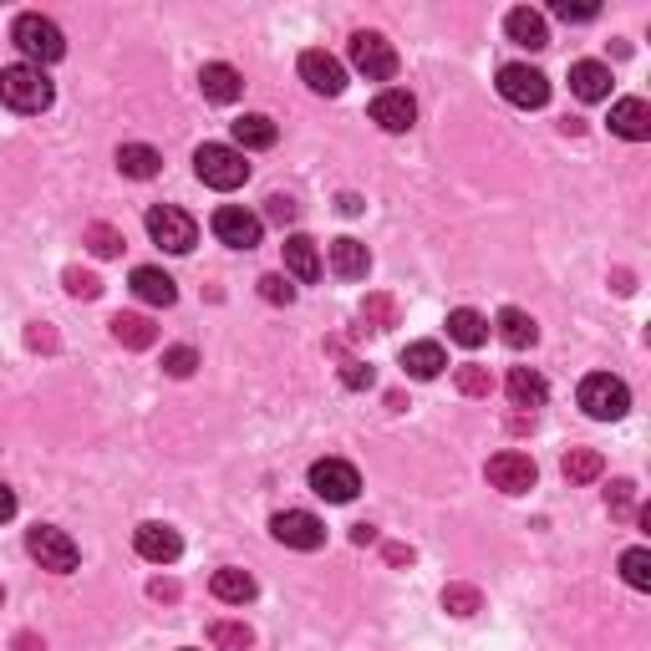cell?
<instances>
[{
	"mask_svg": "<svg viewBox=\"0 0 651 651\" xmlns=\"http://www.w3.org/2000/svg\"><path fill=\"white\" fill-rule=\"evenodd\" d=\"M16 651H46L37 637H16Z\"/></svg>",
	"mask_w": 651,
	"mask_h": 651,
	"instance_id": "obj_51",
	"label": "cell"
},
{
	"mask_svg": "<svg viewBox=\"0 0 651 651\" xmlns=\"http://www.w3.org/2000/svg\"><path fill=\"white\" fill-rule=\"evenodd\" d=\"M301 76H306V87L321 92V97H341V87H347L341 62H337V56H326V51H306V56H301Z\"/></svg>",
	"mask_w": 651,
	"mask_h": 651,
	"instance_id": "obj_14",
	"label": "cell"
},
{
	"mask_svg": "<svg viewBox=\"0 0 651 651\" xmlns=\"http://www.w3.org/2000/svg\"><path fill=\"white\" fill-rule=\"evenodd\" d=\"M341 214H362V199H356V194H341Z\"/></svg>",
	"mask_w": 651,
	"mask_h": 651,
	"instance_id": "obj_50",
	"label": "cell"
},
{
	"mask_svg": "<svg viewBox=\"0 0 651 651\" xmlns=\"http://www.w3.org/2000/svg\"><path fill=\"white\" fill-rule=\"evenodd\" d=\"M372 123L382 127V133H407V127L417 123V102L407 97V92H376V102H372Z\"/></svg>",
	"mask_w": 651,
	"mask_h": 651,
	"instance_id": "obj_13",
	"label": "cell"
},
{
	"mask_svg": "<svg viewBox=\"0 0 651 651\" xmlns=\"http://www.w3.org/2000/svg\"><path fill=\"white\" fill-rule=\"evenodd\" d=\"M153 596H158V601H178V586L174 580H153Z\"/></svg>",
	"mask_w": 651,
	"mask_h": 651,
	"instance_id": "obj_47",
	"label": "cell"
},
{
	"mask_svg": "<svg viewBox=\"0 0 651 651\" xmlns=\"http://www.w3.org/2000/svg\"><path fill=\"white\" fill-rule=\"evenodd\" d=\"M448 337L458 341V347H484L488 341V321L478 311H468V306H458V311H448Z\"/></svg>",
	"mask_w": 651,
	"mask_h": 651,
	"instance_id": "obj_28",
	"label": "cell"
},
{
	"mask_svg": "<svg viewBox=\"0 0 651 651\" xmlns=\"http://www.w3.org/2000/svg\"><path fill=\"white\" fill-rule=\"evenodd\" d=\"M560 468H565V478H570V484H596V478L606 474V458L596 448H570Z\"/></svg>",
	"mask_w": 651,
	"mask_h": 651,
	"instance_id": "obj_31",
	"label": "cell"
},
{
	"mask_svg": "<svg viewBox=\"0 0 651 651\" xmlns=\"http://www.w3.org/2000/svg\"><path fill=\"white\" fill-rule=\"evenodd\" d=\"M87 250L97 255V260H113V255L123 250V235H117L113 225H87Z\"/></svg>",
	"mask_w": 651,
	"mask_h": 651,
	"instance_id": "obj_36",
	"label": "cell"
},
{
	"mask_svg": "<svg viewBox=\"0 0 651 651\" xmlns=\"http://www.w3.org/2000/svg\"><path fill=\"white\" fill-rule=\"evenodd\" d=\"M504 31H509V41H519V46L539 51V46H550V31H545V16L529 11V6H519V11L504 16Z\"/></svg>",
	"mask_w": 651,
	"mask_h": 651,
	"instance_id": "obj_21",
	"label": "cell"
},
{
	"mask_svg": "<svg viewBox=\"0 0 651 651\" xmlns=\"http://www.w3.org/2000/svg\"><path fill=\"white\" fill-rule=\"evenodd\" d=\"M62 280H66V290H72L76 301H97V296H102V280L92 276V270H76V265H72Z\"/></svg>",
	"mask_w": 651,
	"mask_h": 651,
	"instance_id": "obj_38",
	"label": "cell"
},
{
	"mask_svg": "<svg viewBox=\"0 0 651 651\" xmlns=\"http://www.w3.org/2000/svg\"><path fill=\"white\" fill-rule=\"evenodd\" d=\"M133 296L148 306H174L178 286H174V276H163L158 265H138V270H133Z\"/></svg>",
	"mask_w": 651,
	"mask_h": 651,
	"instance_id": "obj_19",
	"label": "cell"
},
{
	"mask_svg": "<svg viewBox=\"0 0 651 651\" xmlns=\"http://www.w3.org/2000/svg\"><path fill=\"white\" fill-rule=\"evenodd\" d=\"M286 270L301 280V286L321 280V250H316V239H306V235H290L286 239Z\"/></svg>",
	"mask_w": 651,
	"mask_h": 651,
	"instance_id": "obj_22",
	"label": "cell"
},
{
	"mask_svg": "<svg viewBox=\"0 0 651 651\" xmlns=\"http://www.w3.org/2000/svg\"><path fill=\"white\" fill-rule=\"evenodd\" d=\"M341 382H347V388H372V366L366 362H341Z\"/></svg>",
	"mask_w": 651,
	"mask_h": 651,
	"instance_id": "obj_43",
	"label": "cell"
},
{
	"mask_svg": "<svg viewBox=\"0 0 651 651\" xmlns=\"http://www.w3.org/2000/svg\"><path fill=\"white\" fill-rule=\"evenodd\" d=\"M580 407H586L596 423H616V417H627L631 392H627V382H621V376L590 372L586 382H580Z\"/></svg>",
	"mask_w": 651,
	"mask_h": 651,
	"instance_id": "obj_4",
	"label": "cell"
},
{
	"mask_svg": "<svg viewBox=\"0 0 651 651\" xmlns=\"http://www.w3.org/2000/svg\"><path fill=\"white\" fill-rule=\"evenodd\" d=\"M194 174H199L209 188L229 194V188H239L245 178H250V163H245L239 148H229V143H204V148L194 153Z\"/></svg>",
	"mask_w": 651,
	"mask_h": 651,
	"instance_id": "obj_3",
	"label": "cell"
},
{
	"mask_svg": "<svg viewBox=\"0 0 651 651\" xmlns=\"http://www.w3.org/2000/svg\"><path fill=\"white\" fill-rule=\"evenodd\" d=\"M631 499H637V484H631V478H616L611 494H606V504H611L616 519H627V514H631Z\"/></svg>",
	"mask_w": 651,
	"mask_h": 651,
	"instance_id": "obj_42",
	"label": "cell"
},
{
	"mask_svg": "<svg viewBox=\"0 0 651 651\" xmlns=\"http://www.w3.org/2000/svg\"><path fill=\"white\" fill-rule=\"evenodd\" d=\"M25 550L41 560V570H56V576H72L82 550H76V539L66 529H51V525H37L25 535Z\"/></svg>",
	"mask_w": 651,
	"mask_h": 651,
	"instance_id": "obj_8",
	"label": "cell"
},
{
	"mask_svg": "<svg viewBox=\"0 0 651 651\" xmlns=\"http://www.w3.org/2000/svg\"><path fill=\"white\" fill-rule=\"evenodd\" d=\"M148 235H153V245H163L168 255H188L194 245H199V225H194L184 209H174V204H153Z\"/></svg>",
	"mask_w": 651,
	"mask_h": 651,
	"instance_id": "obj_5",
	"label": "cell"
},
{
	"mask_svg": "<svg viewBox=\"0 0 651 651\" xmlns=\"http://www.w3.org/2000/svg\"><path fill=\"white\" fill-rule=\"evenodd\" d=\"M555 16H560V21H596L601 6H570V0H555Z\"/></svg>",
	"mask_w": 651,
	"mask_h": 651,
	"instance_id": "obj_44",
	"label": "cell"
},
{
	"mask_svg": "<svg viewBox=\"0 0 651 651\" xmlns=\"http://www.w3.org/2000/svg\"><path fill=\"white\" fill-rule=\"evenodd\" d=\"M209 641L219 651H250L255 647V631L245 627V621H214L209 627Z\"/></svg>",
	"mask_w": 651,
	"mask_h": 651,
	"instance_id": "obj_32",
	"label": "cell"
},
{
	"mask_svg": "<svg viewBox=\"0 0 651 651\" xmlns=\"http://www.w3.org/2000/svg\"><path fill=\"white\" fill-rule=\"evenodd\" d=\"M570 87H576L580 102L611 97V66H606V62H576V66H570Z\"/></svg>",
	"mask_w": 651,
	"mask_h": 651,
	"instance_id": "obj_23",
	"label": "cell"
},
{
	"mask_svg": "<svg viewBox=\"0 0 651 651\" xmlns=\"http://www.w3.org/2000/svg\"><path fill=\"white\" fill-rule=\"evenodd\" d=\"M296 214H301V209H296V199H290V194H270V199H265V219H270V225L286 229V225H296Z\"/></svg>",
	"mask_w": 651,
	"mask_h": 651,
	"instance_id": "obj_40",
	"label": "cell"
},
{
	"mask_svg": "<svg viewBox=\"0 0 651 651\" xmlns=\"http://www.w3.org/2000/svg\"><path fill=\"white\" fill-rule=\"evenodd\" d=\"M453 382H458V392H464V397H488V392H494V376H488V366H458V372H453Z\"/></svg>",
	"mask_w": 651,
	"mask_h": 651,
	"instance_id": "obj_35",
	"label": "cell"
},
{
	"mask_svg": "<svg viewBox=\"0 0 651 651\" xmlns=\"http://www.w3.org/2000/svg\"><path fill=\"white\" fill-rule=\"evenodd\" d=\"M311 488L326 504H351L356 488H362V474L347 458H321V464H311Z\"/></svg>",
	"mask_w": 651,
	"mask_h": 651,
	"instance_id": "obj_9",
	"label": "cell"
},
{
	"mask_svg": "<svg viewBox=\"0 0 651 651\" xmlns=\"http://www.w3.org/2000/svg\"><path fill=\"white\" fill-rule=\"evenodd\" d=\"M113 337L123 341V347L143 351V347H153V341H158V326H153L148 316H138V311H123V316H113Z\"/></svg>",
	"mask_w": 651,
	"mask_h": 651,
	"instance_id": "obj_27",
	"label": "cell"
},
{
	"mask_svg": "<svg viewBox=\"0 0 651 651\" xmlns=\"http://www.w3.org/2000/svg\"><path fill=\"white\" fill-rule=\"evenodd\" d=\"M0 601H6V590H0Z\"/></svg>",
	"mask_w": 651,
	"mask_h": 651,
	"instance_id": "obj_52",
	"label": "cell"
},
{
	"mask_svg": "<svg viewBox=\"0 0 651 651\" xmlns=\"http://www.w3.org/2000/svg\"><path fill=\"white\" fill-rule=\"evenodd\" d=\"M209 590L219 596L225 606H245V601H255V576L250 570H214V580H209Z\"/></svg>",
	"mask_w": 651,
	"mask_h": 651,
	"instance_id": "obj_26",
	"label": "cell"
},
{
	"mask_svg": "<svg viewBox=\"0 0 651 651\" xmlns=\"http://www.w3.org/2000/svg\"><path fill=\"white\" fill-rule=\"evenodd\" d=\"M443 611L474 616V611H478V590H474V586H448V590H443Z\"/></svg>",
	"mask_w": 651,
	"mask_h": 651,
	"instance_id": "obj_39",
	"label": "cell"
},
{
	"mask_svg": "<svg viewBox=\"0 0 651 651\" xmlns=\"http://www.w3.org/2000/svg\"><path fill=\"white\" fill-rule=\"evenodd\" d=\"M621 576H627L631 590H651V550L647 545H631V550L621 555Z\"/></svg>",
	"mask_w": 651,
	"mask_h": 651,
	"instance_id": "obj_33",
	"label": "cell"
},
{
	"mask_svg": "<svg viewBox=\"0 0 651 651\" xmlns=\"http://www.w3.org/2000/svg\"><path fill=\"white\" fill-rule=\"evenodd\" d=\"M504 392H509L514 407H529V413H535V407H545V397H550V382H545L535 366H514Z\"/></svg>",
	"mask_w": 651,
	"mask_h": 651,
	"instance_id": "obj_17",
	"label": "cell"
},
{
	"mask_svg": "<svg viewBox=\"0 0 651 651\" xmlns=\"http://www.w3.org/2000/svg\"><path fill=\"white\" fill-rule=\"evenodd\" d=\"M270 529H276V539L290 545V550H321L326 545V525L311 509H280L276 519H270Z\"/></svg>",
	"mask_w": 651,
	"mask_h": 651,
	"instance_id": "obj_12",
	"label": "cell"
},
{
	"mask_svg": "<svg viewBox=\"0 0 651 651\" xmlns=\"http://www.w3.org/2000/svg\"><path fill=\"white\" fill-rule=\"evenodd\" d=\"M117 168H123L127 178H153L163 168V158L148 143H123V148H117Z\"/></svg>",
	"mask_w": 651,
	"mask_h": 651,
	"instance_id": "obj_30",
	"label": "cell"
},
{
	"mask_svg": "<svg viewBox=\"0 0 651 651\" xmlns=\"http://www.w3.org/2000/svg\"><path fill=\"white\" fill-rule=\"evenodd\" d=\"M351 539H356V545H372L376 529H372V525H356V529H351Z\"/></svg>",
	"mask_w": 651,
	"mask_h": 651,
	"instance_id": "obj_49",
	"label": "cell"
},
{
	"mask_svg": "<svg viewBox=\"0 0 651 651\" xmlns=\"http://www.w3.org/2000/svg\"><path fill=\"white\" fill-rule=\"evenodd\" d=\"M388 560L392 565H413V550H407V545H388Z\"/></svg>",
	"mask_w": 651,
	"mask_h": 651,
	"instance_id": "obj_48",
	"label": "cell"
},
{
	"mask_svg": "<svg viewBox=\"0 0 651 651\" xmlns=\"http://www.w3.org/2000/svg\"><path fill=\"white\" fill-rule=\"evenodd\" d=\"M260 229H265L260 214L239 209V204L214 209V235H219V245H229V250H255V245H260Z\"/></svg>",
	"mask_w": 651,
	"mask_h": 651,
	"instance_id": "obj_11",
	"label": "cell"
},
{
	"mask_svg": "<svg viewBox=\"0 0 651 651\" xmlns=\"http://www.w3.org/2000/svg\"><path fill=\"white\" fill-rule=\"evenodd\" d=\"M494 326H499V341H504V347H514V351H525V347H535V341H539L535 316H525L519 306H504Z\"/></svg>",
	"mask_w": 651,
	"mask_h": 651,
	"instance_id": "obj_25",
	"label": "cell"
},
{
	"mask_svg": "<svg viewBox=\"0 0 651 651\" xmlns=\"http://www.w3.org/2000/svg\"><path fill=\"white\" fill-rule=\"evenodd\" d=\"M499 97L504 102H514V107H545L550 102V76L545 72H535L529 62H509V66H499Z\"/></svg>",
	"mask_w": 651,
	"mask_h": 651,
	"instance_id": "obj_6",
	"label": "cell"
},
{
	"mask_svg": "<svg viewBox=\"0 0 651 651\" xmlns=\"http://www.w3.org/2000/svg\"><path fill=\"white\" fill-rule=\"evenodd\" d=\"M484 474H488V484L504 488V494H529V488H535V478H539V468H535V458H529V453L504 448V453H494V458H488Z\"/></svg>",
	"mask_w": 651,
	"mask_h": 651,
	"instance_id": "obj_10",
	"label": "cell"
},
{
	"mask_svg": "<svg viewBox=\"0 0 651 651\" xmlns=\"http://www.w3.org/2000/svg\"><path fill=\"white\" fill-rule=\"evenodd\" d=\"M11 41L21 46L25 66H51V62H62V56H66V37H62V25H56V21H46V16H37V11L16 16Z\"/></svg>",
	"mask_w": 651,
	"mask_h": 651,
	"instance_id": "obj_1",
	"label": "cell"
},
{
	"mask_svg": "<svg viewBox=\"0 0 651 651\" xmlns=\"http://www.w3.org/2000/svg\"><path fill=\"white\" fill-rule=\"evenodd\" d=\"M199 87H204V97H209V102H219V107H225V102H235L239 92H245V76H239L229 62H209L199 72Z\"/></svg>",
	"mask_w": 651,
	"mask_h": 651,
	"instance_id": "obj_20",
	"label": "cell"
},
{
	"mask_svg": "<svg viewBox=\"0 0 651 651\" xmlns=\"http://www.w3.org/2000/svg\"><path fill=\"white\" fill-rule=\"evenodd\" d=\"M270 143H276V123H270L265 113H245V117L235 123V148H239V153L270 148Z\"/></svg>",
	"mask_w": 651,
	"mask_h": 651,
	"instance_id": "obj_29",
	"label": "cell"
},
{
	"mask_svg": "<svg viewBox=\"0 0 651 651\" xmlns=\"http://www.w3.org/2000/svg\"><path fill=\"white\" fill-rule=\"evenodd\" d=\"M448 366V351L438 341H413V347H402V372L417 376V382H433V376Z\"/></svg>",
	"mask_w": 651,
	"mask_h": 651,
	"instance_id": "obj_18",
	"label": "cell"
},
{
	"mask_svg": "<svg viewBox=\"0 0 651 651\" xmlns=\"http://www.w3.org/2000/svg\"><path fill=\"white\" fill-rule=\"evenodd\" d=\"M25 341H31V347H56V337H51V331H46V326H31V331H25Z\"/></svg>",
	"mask_w": 651,
	"mask_h": 651,
	"instance_id": "obj_45",
	"label": "cell"
},
{
	"mask_svg": "<svg viewBox=\"0 0 651 651\" xmlns=\"http://www.w3.org/2000/svg\"><path fill=\"white\" fill-rule=\"evenodd\" d=\"M51 97H56V87L46 82V72H41V66L16 62V66H6V72H0V102H6L11 113H46Z\"/></svg>",
	"mask_w": 651,
	"mask_h": 651,
	"instance_id": "obj_2",
	"label": "cell"
},
{
	"mask_svg": "<svg viewBox=\"0 0 651 651\" xmlns=\"http://www.w3.org/2000/svg\"><path fill=\"white\" fill-rule=\"evenodd\" d=\"M260 296L270 306H290V301H296V286H290L286 276H260Z\"/></svg>",
	"mask_w": 651,
	"mask_h": 651,
	"instance_id": "obj_41",
	"label": "cell"
},
{
	"mask_svg": "<svg viewBox=\"0 0 651 651\" xmlns=\"http://www.w3.org/2000/svg\"><path fill=\"white\" fill-rule=\"evenodd\" d=\"M362 321L372 326V331H392V326H397V301H392V296H366Z\"/></svg>",
	"mask_w": 651,
	"mask_h": 651,
	"instance_id": "obj_34",
	"label": "cell"
},
{
	"mask_svg": "<svg viewBox=\"0 0 651 651\" xmlns=\"http://www.w3.org/2000/svg\"><path fill=\"white\" fill-rule=\"evenodd\" d=\"M611 133L627 143H647L651 138V107L641 97H621L611 102Z\"/></svg>",
	"mask_w": 651,
	"mask_h": 651,
	"instance_id": "obj_16",
	"label": "cell"
},
{
	"mask_svg": "<svg viewBox=\"0 0 651 651\" xmlns=\"http://www.w3.org/2000/svg\"><path fill=\"white\" fill-rule=\"evenodd\" d=\"M331 270H337L341 280H366L372 255H366L362 239H331Z\"/></svg>",
	"mask_w": 651,
	"mask_h": 651,
	"instance_id": "obj_24",
	"label": "cell"
},
{
	"mask_svg": "<svg viewBox=\"0 0 651 651\" xmlns=\"http://www.w3.org/2000/svg\"><path fill=\"white\" fill-rule=\"evenodd\" d=\"M347 51H351V66H356L366 82H392V76H397V51H392L388 37H376V31H356Z\"/></svg>",
	"mask_w": 651,
	"mask_h": 651,
	"instance_id": "obj_7",
	"label": "cell"
},
{
	"mask_svg": "<svg viewBox=\"0 0 651 651\" xmlns=\"http://www.w3.org/2000/svg\"><path fill=\"white\" fill-rule=\"evenodd\" d=\"M133 545H138V555L148 565H174L178 555H184V539H178V529H168V525H138Z\"/></svg>",
	"mask_w": 651,
	"mask_h": 651,
	"instance_id": "obj_15",
	"label": "cell"
},
{
	"mask_svg": "<svg viewBox=\"0 0 651 651\" xmlns=\"http://www.w3.org/2000/svg\"><path fill=\"white\" fill-rule=\"evenodd\" d=\"M11 514H16V494H11V488H6V484H0V525H6Z\"/></svg>",
	"mask_w": 651,
	"mask_h": 651,
	"instance_id": "obj_46",
	"label": "cell"
},
{
	"mask_svg": "<svg viewBox=\"0 0 651 651\" xmlns=\"http://www.w3.org/2000/svg\"><path fill=\"white\" fill-rule=\"evenodd\" d=\"M194 366H199V351H194V347H168V351H163V372L178 376V382H184V376H194Z\"/></svg>",
	"mask_w": 651,
	"mask_h": 651,
	"instance_id": "obj_37",
	"label": "cell"
}]
</instances>
